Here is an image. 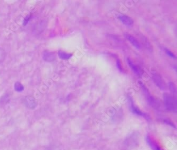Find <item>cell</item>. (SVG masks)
Listing matches in <instances>:
<instances>
[{
	"instance_id": "9",
	"label": "cell",
	"mask_w": 177,
	"mask_h": 150,
	"mask_svg": "<svg viewBox=\"0 0 177 150\" xmlns=\"http://www.w3.org/2000/svg\"><path fill=\"white\" fill-rule=\"evenodd\" d=\"M125 36L126 38L130 43L133 46L137 49H140V43L138 42V41L137 40L136 38H134V36H133L132 35L126 34H125Z\"/></svg>"
},
{
	"instance_id": "13",
	"label": "cell",
	"mask_w": 177,
	"mask_h": 150,
	"mask_svg": "<svg viewBox=\"0 0 177 150\" xmlns=\"http://www.w3.org/2000/svg\"><path fill=\"white\" fill-rule=\"evenodd\" d=\"M6 54L5 50L2 47H0V64L6 59Z\"/></svg>"
},
{
	"instance_id": "15",
	"label": "cell",
	"mask_w": 177,
	"mask_h": 150,
	"mask_svg": "<svg viewBox=\"0 0 177 150\" xmlns=\"http://www.w3.org/2000/svg\"><path fill=\"white\" fill-rule=\"evenodd\" d=\"M164 51H165L166 53L167 54V55H168L169 57L172 58V59H176V56L171 51H170L169 50L166 49V48L164 49Z\"/></svg>"
},
{
	"instance_id": "1",
	"label": "cell",
	"mask_w": 177,
	"mask_h": 150,
	"mask_svg": "<svg viewBox=\"0 0 177 150\" xmlns=\"http://www.w3.org/2000/svg\"><path fill=\"white\" fill-rule=\"evenodd\" d=\"M164 104L166 109L173 112H176L177 111V100L174 96L168 93H164Z\"/></svg>"
},
{
	"instance_id": "14",
	"label": "cell",
	"mask_w": 177,
	"mask_h": 150,
	"mask_svg": "<svg viewBox=\"0 0 177 150\" xmlns=\"http://www.w3.org/2000/svg\"><path fill=\"white\" fill-rule=\"evenodd\" d=\"M169 87L170 88V91L173 94L175 95V94H177V89H176V85H174V83H173L172 82H170L169 83Z\"/></svg>"
},
{
	"instance_id": "3",
	"label": "cell",
	"mask_w": 177,
	"mask_h": 150,
	"mask_svg": "<svg viewBox=\"0 0 177 150\" xmlns=\"http://www.w3.org/2000/svg\"><path fill=\"white\" fill-rule=\"evenodd\" d=\"M128 100H129V104H130V110L132 112L134 113L135 115H139V116H140V117H144L146 119L147 118L148 116L147 115L146 113H145L142 112V111H140L134 104V102H133V100L131 97L129 96L128 97Z\"/></svg>"
},
{
	"instance_id": "12",
	"label": "cell",
	"mask_w": 177,
	"mask_h": 150,
	"mask_svg": "<svg viewBox=\"0 0 177 150\" xmlns=\"http://www.w3.org/2000/svg\"><path fill=\"white\" fill-rule=\"evenodd\" d=\"M14 88L16 92H21L24 90V87L23 85L21 84L20 82L17 81L14 85Z\"/></svg>"
},
{
	"instance_id": "5",
	"label": "cell",
	"mask_w": 177,
	"mask_h": 150,
	"mask_svg": "<svg viewBox=\"0 0 177 150\" xmlns=\"http://www.w3.org/2000/svg\"><path fill=\"white\" fill-rule=\"evenodd\" d=\"M152 79L155 84L158 87H159L161 90H164L166 89V84L160 75L155 74L153 76Z\"/></svg>"
},
{
	"instance_id": "17",
	"label": "cell",
	"mask_w": 177,
	"mask_h": 150,
	"mask_svg": "<svg viewBox=\"0 0 177 150\" xmlns=\"http://www.w3.org/2000/svg\"><path fill=\"white\" fill-rule=\"evenodd\" d=\"M30 19H31V16H30V15L27 16L24 19V20H23V26H26L27 24L28 23V22H29V20H30Z\"/></svg>"
},
{
	"instance_id": "11",
	"label": "cell",
	"mask_w": 177,
	"mask_h": 150,
	"mask_svg": "<svg viewBox=\"0 0 177 150\" xmlns=\"http://www.w3.org/2000/svg\"><path fill=\"white\" fill-rule=\"evenodd\" d=\"M58 56L59 58L62 60H69L73 55L71 54L67 53L64 51H60L58 52Z\"/></svg>"
},
{
	"instance_id": "8",
	"label": "cell",
	"mask_w": 177,
	"mask_h": 150,
	"mask_svg": "<svg viewBox=\"0 0 177 150\" xmlns=\"http://www.w3.org/2000/svg\"><path fill=\"white\" fill-rule=\"evenodd\" d=\"M127 62H128L129 67H130L131 69L137 75H138V76L142 75V70L139 67L137 66L135 64H134V62L129 58L127 59Z\"/></svg>"
},
{
	"instance_id": "4",
	"label": "cell",
	"mask_w": 177,
	"mask_h": 150,
	"mask_svg": "<svg viewBox=\"0 0 177 150\" xmlns=\"http://www.w3.org/2000/svg\"><path fill=\"white\" fill-rule=\"evenodd\" d=\"M24 104L25 106L31 110H34L37 106V102L35 98L32 96H26L24 99Z\"/></svg>"
},
{
	"instance_id": "10",
	"label": "cell",
	"mask_w": 177,
	"mask_h": 150,
	"mask_svg": "<svg viewBox=\"0 0 177 150\" xmlns=\"http://www.w3.org/2000/svg\"><path fill=\"white\" fill-rule=\"evenodd\" d=\"M43 59L47 62H52L56 60V57L54 53L46 51L44 52Z\"/></svg>"
},
{
	"instance_id": "2",
	"label": "cell",
	"mask_w": 177,
	"mask_h": 150,
	"mask_svg": "<svg viewBox=\"0 0 177 150\" xmlns=\"http://www.w3.org/2000/svg\"><path fill=\"white\" fill-rule=\"evenodd\" d=\"M142 90L145 93V95L147 98V101L149 105H150L151 107H153L154 109H158L160 107V103L154 98L152 95H151L149 94V93L148 92V90L146 89L145 87H142Z\"/></svg>"
},
{
	"instance_id": "7",
	"label": "cell",
	"mask_w": 177,
	"mask_h": 150,
	"mask_svg": "<svg viewBox=\"0 0 177 150\" xmlns=\"http://www.w3.org/2000/svg\"><path fill=\"white\" fill-rule=\"evenodd\" d=\"M118 19L121 21V23L123 25L128 26V27L132 26L134 23L133 20L130 17H128L127 16H125V15L120 16L118 17Z\"/></svg>"
},
{
	"instance_id": "16",
	"label": "cell",
	"mask_w": 177,
	"mask_h": 150,
	"mask_svg": "<svg viewBox=\"0 0 177 150\" xmlns=\"http://www.w3.org/2000/svg\"><path fill=\"white\" fill-rule=\"evenodd\" d=\"M116 66H117V68H118V69H119L120 71L122 72V71H123L122 64H121V62L120 60H119V59H118L117 61H116Z\"/></svg>"
},
{
	"instance_id": "6",
	"label": "cell",
	"mask_w": 177,
	"mask_h": 150,
	"mask_svg": "<svg viewBox=\"0 0 177 150\" xmlns=\"http://www.w3.org/2000/svg\"><path fill=\"white\" fill-rule=\"evenodd\" d=\"M146 141L148 145V146L151 147L152 150H163L161 147H160L159 145L156 142L153 140V139L151 138L150 136H146Z\"/></svg>"
}]
</instances>
